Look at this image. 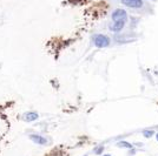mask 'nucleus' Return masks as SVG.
<instances>
[{
  "label": "nucleus",
  "instance_id": "f257e3e1",
  "mask_svg": "<svg viewBox=\"0 0 158 156\" xmlns=\"http://www.w3.org/2000/svg\"><path fill=\"white\" fill-rule=\"evenodd\" d=\"M92 41L96 47L98 48H105L109 45L111 44V40L107 35H104V34H96L92 38Z\"/></svg>",
  "mask_w": 158,
  "mask_h": 156
},
{
  "label": "nucleus",
  "instance_id": "f03ea898",
  "mask_svg": "<svg viewBox=\"0 0 158 156\" xmlns=\"http://www.w3.org/2000/svg\"><path fill=\"white\" fill-rule=\"evenodd\" d=\"M111 18H112V21H126L128 20V13L123 8H117L112 12Z\"/></svg>",
  "mask_w": 158,
  "mask_h": 156
},
{
  "label": "nucleus",
  "instance_id": "7ed1b4c3",
  "mask_svg": "<svg viewBox=\"0 0 158 156\" xmlns=\"http://www.w3.org/2000/svg\"><path fill=\"white\" fill-rule=\"evenodd\" d=\"M121 4L130 8L143 7V0H121Z\"/></svg>",
  "mask_w": 158,
  "mask_h": 156
},
{
  "label": "nucleus",
  "instance_id": "20e7f679",
  "mask_svg": "<svg viewBox=\"0 0 158 156\" xmlns=\"http://www.w3.org/2000/svg\"><path fill=\"white\" fill-rule=\"evenodd\" d=\"M125 22L126 21H113L110 26H109V28L110 31H112V32H121L123 28H124V26H125Z\"/></svg>",
  "mask_w": 158,
  "mask_h": 156
},
{
  "label": "nucleus",
  "instance_id": "39448f33",
  "mask_svg": "<svg viewBox=\"0 0 158 156\" xmlns=\"http://www.w3.org/2000/svg\"><path fill=\"white\" fill-rule=\"evenodd\" d=\"M30 139L34 142V143L40 144V146H45L46 143H47V140H46L45 137H43V136H40V135H37V134H32V135H30Z\"/></svg>",
  "mask_w": 158,
  "mask_h": 156
},
{
  "label": "nucleus",
  "instance_id": "423d86ee",
  "mask_svg": "<svg viewBox=\"0 0 158 156\" xmlns=\"http://www.w3.org/2000/svg\"><path fill=\"white\" fill-rule=\"evenodd\" d=\"M24 121H27V122H32V121H36L39 119V115H38L36 111H29V113H25L24 114Z\"/></svg>",
  "mask_w": 158,
  "mask_h": 156
},
{
  "label": "nucleus",
  "instance_id": "0eeeda50",
  "mask_svg": "<svg viewBox=\"0 0 158 156\" xmlns=\"http://www.w3.org/2000/svg\"><path fill=\"white\" fill-rule=\"evenodd\" d=\"M117 146H118V147H121V148H128V149L133 148V147H132V144H131V143H129V142H126V141L118 142V143H117Z\"/></svg>",
  "mask_w": 158,
  "mask_h": 156
},
{
  "label": "nucleus",
  "instance_id": "6e6552de",
  "mask_svg": "<svg viewBox=\"0 0 158 156\" xmlns=\"http://www.w3.org/2000/svg\"><path fill=\"white\" fill-rule=\"evenodd\" d=\"M143 135H144V137H151L152 135H153V130H144L143 132Z\"/></svg>",
  "mask_w": 158,
  "mask_h": 156
},
{
  "label": "nucleus",
  "instance_id": "1a4fd4ad",
  "mask_svg": "<svg viewBox=\"0 0 158 156\" xmlns=\"http://www.w3.org/2000/svg\"><path fill=\"white\" fill-rule=\"evenodd\" d=\"M103 150H104V147H99L98 149H96V154H100Z\"/></svg>",
  "mask_w": 158,
  "mask_h": 156
},
{
  "label": "nucleus",
  "instance_id": "9d476101",
  "mask_svg": "<svg viewBox=\"0 0 158 156\" xmlns=\"http://www.w3.org/2000/svg\"><path fill=\"white\" fill-rule=\"evenodd\" d=\"M156 139H157V141H158V133H157V135H156Z\"/></svg>",
  "mask_w": 158,
  "mask_h": 156
},
{
  "label": "nucleus",
  "instance_id": "9b49d317",
  "mask_svg": "<svg viewBox=\"0 0 158 156\" xmlns=\"http://www.w3.org/2000/svg\"><path fill=\"white\" fill-rule=\"evenodd\" d=\"M103 156H111V155H103Z\"/></svg>",
  "mask_w": 158,
  "mask_h": 156
},
{
  "label": "nucleus",
  "instance_id": "f8f14e48",
  "mask_svg": "<svg viewBox=\"0 0 158 156\" xmlns=\"http://www.w3.org/2000/svg\"><path fill=\"white\" fill-rule=\"evenodd\" d=\"M150 1H156V0H150Z\"/></svg>",
  "mask_w": 158,
  "mask_h": 156
},
{
  "label": "nucleus",
  "instance_id": "ddd939ff",
  "mask_svg": "<svg viewBox=\"0 0 158 156\" xmlns=\"http://www.w3.org/2000/svg\"><path fill=\"white\" fill-rule=\"evenodd\" d=\"M85 156H87V155H85Z\"/></svg>",
  "mask_w": 158,
  "mask_h": 156
}]
</instances>
